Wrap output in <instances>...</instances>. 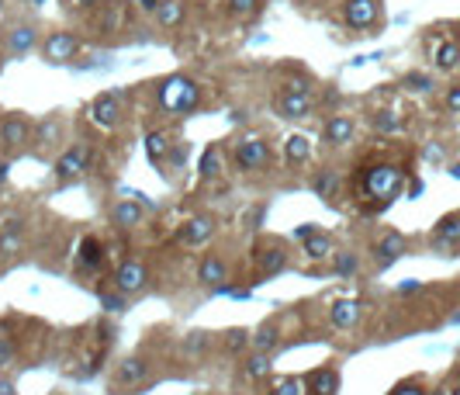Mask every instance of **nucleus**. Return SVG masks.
I'll return each mask as SVG.
<instances>
[{
  "mask_svg": "<svg viewBox=\"0 0 460 395\" xmlns=\"http://www.w3.org/2000/svg\"><path fill=\"white\" fill-rule=\"evenodd\" d=\"M405 184V170L394 167V163H384V160H370L360 167V177H357V188H360V201L367 204L370 211L377 208H388L398 191Z\"/></svg>",
  "mask_w": 460,
  "mask_h": 395,
  "instance_id": "1",
  "label": "nucleus"
},
{
  "mask_svg": "<svg viewBox=\"0 0 460 395\" xmlns=\"http://www.w3.org/2000/svg\"><path fill=\"white\" fill-rule=\"evenodd\" d=\"M156 100H160V107L170 111V114H190V111L201 107V87H197L194 80L181 77V73H174V77L160 80Z\"/></svg>",
  "mask_w": 460,
  "mask_h": 395,
  "instance_id": "2",
  "label": "nucleus"
},
{
  "mask_svg": "<svg viewBox=\"0 0 460 395\" xmlns=\"http://www.w3.org/2000/svg\"><path fill=\"white\" fill-rule=\"evenodd\" d=\"M80 49H84V42H80V35H73V31H49V35L38 42L42 59H45V63H56V66L73 63V59L80 56Z\"/></svg>",
  "mask_w": 460,
  "mask_h": 395,
  "instance_id": "3",
  "label": "nucleus"
},
{
  "mask_svg": "<svg viewBox=\"0 0 460 395\" xmlns=\"http://www.w3.org/2000/svg\"><path fill=\"white\" fill-rule=\"evenodd\" d=\"M232 163L243 170V174H256L270 163V146L267 139L260 135H243L236 146H232Z\"/></svg>",
  "mask_w": 460,
  "mask_h": 395,
  "instance_id": "4",
  "label": "nucleus"
},
{
  "mask_svg": "<svg viewBox=\"0 0 460 395\" xmlns=\"http://www.w3.org/2000/svg\"><path fill=\"white\" fill-rule=\"evenodd\" d=\"M277 111L284 114V118H291V121H298V118H308L312 111H315V98H312V91L305 87V84H284V91L277 94Z\"/></svg>",
  "mask_w": 460,
  "mask_h": 395,
  "instance_id": "5",
  "label": "nucleus"
},
{
  "mask_svg": "<svg viewBox=\"0 0 460 395\" xmlns=\"http://www.w3.org/2000/svg\"><path fill=\"white\" fill-rule=\"evenodd\" d=\"M31 139H35V135H31V121H28L24 114L10 111V114L0 118V149H3V153H21Z\"/></svg>",
  "mask_w": 460,
  "mask_h": 395,
  "instance_id": "6",
  "label": "nucleus"
},
{
  "mask_svg": "<svg viewBox=\"0 0 460 395\" xmlns=\"http://www.w3.org/2000/svg\"><path fill=\"white\" fill-rule=\"evenodd\" d=\"M87 114H91V121L97 128H104V132H114L118 125H121V94L118 91H104V94H97L91 100V107H87Z\"/></svg>",
  "mask_w": 460,
  "mask_h": 395,
  "instance_id": "7",
  "label": "nucleus"
},
{
  "mask_svg": "<svg viewBox=\"0 0 460 395\" xmlns=\"http://www.w3.org/2000/svg\"><path fill=\"white\" fill-rule=\"evenodd\" d=\"M146 285H149V267H146L142 260H135V257L121 260V267L114 271V288H118L121 295H135V292H142Z\"/></svg>",
  "mask_w": 460,
  "mask_h": 395,
  "instance_id": "8",
  "label": "nucleus"
},
{
  "mask_svg": "<svg viewBox=\"0 0 460 395\" xmlns=\"http://www.w3.org/2000/svg\"><path fill=\"white\" fill-rule=\"evenodd\" d=\"M353 135H357V121H353L350 114H329L325 125H322V139H325L329 146H336V149L350 146Z\"/></svg>",
  "mask_w": 460,
  "mask_h": 395,
  "instance_id": "9",
  "label": "nucleus"
},
{
  "mask_svg": "<svg viewBox=\"0 0 460 395\" xmlns=\"http://www.w3.org/2000/svg\"><path fill=\"white\" fill-rule=\"evenodd\" d=\"M215 236V218L211 215H190L184 225H181V232H177V239L184 243V246H201V243H208Z\"/></svg>",
  "mask_w": 460,
  "mask_h": 395,
  "instance_id": "10",
  "label": "nucleus"
},
{
  "mask_svg": "<svg viewBox=\"0 0 460 395\" xmlns=\"http://www.w3.org/2000/svg\"><path fill=\"white\" fill-rule=\"evenodd\" d=\"M377 0H346L343 3V21H346V28H357V31H364L370 28L374 21H377Z\"/></svg>",
  "mask_w": 460,
  "mask_h": 395,
  "instance_id": "11",
  "label": "nucleus"
},
{
  "mask_svg": "<svg viewBox=\"0 0 460 395\" xmlns=\"http://www.w3.org/2000/svg\"><path fill=\"white\" fill-rule=\"evenodd\" d=\"M360 315H364V308L357 298H336L329 305V326H336V329H353L360 322Z\"/></svg>",
  "mask_w": 460,
  "mask_h": 395,
  "instance_id": "12",
  "label": "nucleus"
},
{
  "mask_svg": "<svg viewBox=\"0 0 460 395\" xmlns=\"http://www.w3.org/2000/svg\"><path fill=\"white\" fill-rule=\"evenodd\" d=\"M87 160H91V153H87V146H70L59 160H56V177H63V181H70V177H80L84 170H87Z\"/></svg>",
  "mask_w": 460,
  "mask_h": 395,
  "instance_id": "13",
  "label": "nucleus"
},
{
  "mask_svg": "<svg viewBox=\"0 0 460 395\" xmlns=\"http://www.w3.org/2000/svg\"><path fill=\"white\" fill-rule=\"evenodd\" d=\"M146 378H149V361H146V357H128V361H121L118 371H114V385H118V389L142 385Z\"/></svg>",
  "mask_w": 460,
  "mask_h": 395,
  "instance_id": "14",
  "label": "nucleus"
},
{
  "mask_svg": "<svg viewBox=\"0 0 460 395\" xmlns=\"http://www.w3.org/2000/svg\"><path fill=\"white\" fill-rule=\"evenodd\" d=\"M284 267H287V250L280 243H267V246L256 250V271H260V278L280 274Z\"/></svg>",
  "mask_w": 460,
  "mask_h": 395,
  "instance_id": "15",
  "label": "nucleus"
},
{
  "mask_svg": "<svg viewBox=\"0 0 460 395\" xmlns=\"http://www.w3.org/2000/svg\"><path fill=\"white\" fill-rule=\"evenodd\" d=\"M197 281H201L204 288H222V285L229 281V264H225L218 253H208V257L201 260V267H197Z\"/></svg>",
  "mask_w": 460,
  "mask_h": 395,
  "instance_id": "16",
  "label": "nucleus"
},
{
  "mask_svg": "<svg viewBox=\"0 0 460 395\" xmlns=\"http://www.w3.org/2000/svg\"><path fill=\"white\" fill-rule=\"evenodd\" d=\"M305 389H308V395H336L339 371L336 368H315V371L305 375Z\"/></svg>",
  "mask_w": 460,
  "mask_h": 395,
  "instance_id": "17",
  "label": "nucleus"
},
{
  "mask_svg": "<svg viewBox=\"0 0 460 395\" xmlns=\"http://www.w3.org/2000/svg\"><path fill=\"white\" fill-rule=\"evenodd\" d=\"M433 246L436 250H460V215H447L433 229Z\"/></svg>",
  "mask_w": 460,
  "mask_h": 395,
  "instance_id": "18",
  "label": "nucleus"
},
{
  "mask_svg": "<svg viewBox=\"0 0 460 395\" xmlns=\"http://www.w3.org/2000/svg\"><path fill=\"white\" fill-rule=\"evenodd\" d=\"M35 45H38V31L31 24H17L7 31V52L10 56H28Z\"/></svg>",
  "mask_w": 460,
  "mask_h": 395,
  "instance_id": "19",
  "label": "nucleus"
},
{
  "mask_svg": "<svg viewBox=\"0 0 460 395\" xmlns=\"http://www.w3.org/2000/svg\"><path fill=\"white\" fill-rule=\"evenodd\" d=\"M104 264V243L97 239V236H87V239H80V250H77V271H97Z\"/></svg>",
  "mask_w": 460,
  "mask_h": 395,
  "instance_id": "20",
  "label": "nucleus"
},
{
  "mask_svg": "<svg viewBox=\"0 0 460 395\" xmlns=\"http://www.w3.org/2000/svg\"><path fill=\"white\" fill-rule=\"evenodd\" d=\"M284 160H287L291 167H305V163L312 160V139L301 135V132L287 135V139H284Z\"/></svg>",
  "mask_w": 460,
  "mask_h": 395,
  "instance_id": "21",
  "label": "nucleus"
},
{
  "mask_svg": "<svg viewBox=\"0 0 460 395\" xmlns=\"http://www.w3.org/2000/svg\"><path fill=\"white\" fill-rule=\"evenodd\" d=\"M111 222H114L118 229H135V225L142 222L139 201H118V204L111 208Z\"/></svg>",
  "mask_w": 460,
  "mask_h": 395,
  "instance_id": "22",
  "label": "nucleus"
},
{
  "mask_svg": "<svg viewBox=\"0 0 460 395\" xmlns=\"http://www.w3.org/2000/svg\"><path fill=\"white\" fill-rule=\"evenodd\" d=\"M374 253H377V264H381V267H388L391 260H398V257L405 253V239H401L398 232H388V236L374 246Z\"/></svg>",
  "mask_w": 460,
  "mask_h": 395,
  "instance_id": "23",
  "label": "nucleus"
},
{
  "mask_svg": "<svg viewBox=\"0 0 460 395\" xmlns=\"http://www.w3.org/2000/svg\"><path fill=\"white\" fill-rule=\"evenodd\" d=\"M312 191L322 198V201H336L339 198V174L336 170H319L312 177Z\"/></svg>",
  "mask_w": 460,
  "mask_h": 395,
  "instance_id": "24",
  "label": "nucleus"
},
{
  "mask_svg": "<svg viewBox=\"0 0 460 395\" xmlns=\"http://www.w3.org/2000/svg\"><path fill=\"white\" fill-rule=\"evenodd\" d=\"M153 17L160 28H181L184 24V0H163Z\"/></svg>",
  "mask_w": 460,
  "mask_h": 395,
  "instance_id": "25",
  "label": "nucleus"
},
{
  "mask_svg": "<svg viewBox=\"0 0 460 395\" xmlns=\"http://www.w3.org/2000/svg\"><path fill=\"white\" fill-rule=\"evenodd\" d=\"M197 170H201V181H215V177L222 174V149H218V142H211V146L201 153Z\"/></svg>",
  "mask_w": 460,
  "mask_h": 395,
  "instance_id": "26",
  "label": "nucleus"
},
{
  "mask_svg": "<svg viewBox=\"0 0 460 395\" xmlns=\"http://www.w3.org/2000/svg\"><path fill=\"white\" fill-rule=\"evenodd\" d=\"M250 343H253V333H250V329H243V326H232V329H225V333H222V347H225L229 354H246V350H250Z\"/></svg>",
  "mask_w": 460,
  "mask_h": 395,
  "instance_id": "27",
  "label": "nucleus"
},
{
  "mask_svg": "<svg viewBox=\"0 0 460 395\" xmlns=\"http://www.w3.org/2000/svg\"><path fill=\"white\" fill-rule=\"evenodd\" d=\"M243 368H246V375H250V378H267V375L274 371V357H270V354H263V350H253V354H246Z\"/></svg>",
  "mask_w": 460,
  "mask_h": 395,
  "instance_id": "28",
  "label": "nucleus"
},
{
  "mask_svg": "<svg viewBox=\"0 0 460 395\" xmlns=\"http://www.w3.org/2000/svg\"><path fill=\"white\" fill-rule=\"evenodd\" d=\"M305 257H308V260H329V257H332V239H329L325 232L308 236V239H305Z\"/></svg>",
  "mask_w": 460,
  "mask_h": 395,
  "instance_id": "29",
  "label": "nucleus"
},
{
  "mask_svg": "<svg viewBox=\"0 0 460 395\" xmlns=\"http://www.w3.org/2000/svg\"><path fill=\"white\" fill-rule=\"evenodd\" d=\"M146 153H149L153 163H163L167 153H170V135L167 132H149L146 135Z\"/></svg>",
  "mask_w": 460,
  "mask_h": 395,
  "instance_id": "30",
  "label": "nucleus"
},
{
  "mask_svg": "<svg viewBox=\"0 0 460 395\" xmlns=\"http://www.w3.org/2000/svg\"><path fill=\"white\" fill-rule=\"evenodd\" d=\"M24 253V232L0 229V257H21Z\"/></svg>",
  "mask_w": 460,
  "mask_h": 395,
  "instance_id": "31",
  "label": "nucleus"
},
{
  "mask_svg": "<svg viewBox=\"0 0 460 395\" xmlns=\"http://www.w3.org/2000/svg\"><path fill=\"white\" fill-rule=\"evenodd\" d=\"M370 125H374V132L391 135V132H398V128H401V114H398V111H377V114L370 118Z\"/></svg>",
  "mask_w": 460,
  "mask_h": 395,
  "instance_id": "32",
  "label": "nucleus"
},
{
  "mask_svg": "<svg viewBox=\"0 0 460 395\" xmlns=\"http://www.w3.org/2000/svg\"><path fill=\"white\" fill-rule=\"evenodd\" d=\"M270 395H308V389H305V378L284 375V378H274V392Z\"/></svg>",
  "mask_w": 460,
  "mask_h": 395,
  "instance_id": "33",
  "label": "nucleus"
},
{
  "mask_svg": "<svg viewBox=\"0 0 460 395\" xmlns=\"http://www.w3.org/2000/svg\"><path fill=\"white\" fill-rule=\"evenodd\" d=\"M436 66H440V70H457L460 66V45L457 42H443V45L436 49Z\"/></svg>",
  "mask_w": 460,
  "mask_h": 395,
  "instance_id": "34",
  "label": "nucleus"
},
{
  "mask_svg": "<svg viewBox=\"0 0 460 395\" xmlns=\"http://www.w3.org/2000/svg\"><path fill=\"white\" fill-rule=\"evenodd\" d=\"M253 350H263V354H270L277 347V329L274 326H260L256 333H253V343H250Z\"/></svg>",
  "mask_w": 460,
  "mask_h": 395,
  "instance_id": "35",
  "label": "nucleus"
},
{
  "mask_svg": "<svg viewBox=\"0 0 460 395\" xmlns=\"http://www.w3.org/2000/svg\"><path fill=\"white\" fill-rule=\"evenodd\" d=\"M56 135H59V125H56L52 118H45V121H38V135H35L31 142H38V146L45 149V146H52V142H56Z\"/></svg>",
  "mask_w": 460,
  "mask_h": 395,
  "instance_id": "36",
  "label": "nucleus"
},
{
  "mask_svg": "<svg viewBox=\"0 0 460 395\" xmlns=\"http://www.w3.org/2000/svg\"><path fill=\"white\" fill-rule=\"evenodd\" d=\"M208 343H211V333H201V329H197V333H187L184 350H187V354H201Z\"/></svg>",
  "mask_w": 460,
  "mask_h": 395,
  "instance_id": "37",
  "label": "nucleus"
},
{
  "mask_svg": "<svg viewBox=\"0 0 460 395\" xmlns=\"http://www.w3.org/2000/svg\"><path fill=\"white\" fill-rule=\"evenodd\" d=\"M256 3L260 0H229V14L232 17H250V14H256Z\"/></svg>",
  "mask_w": 460,
  "mask_h": 395,
  "instance_id": "38",
  "label": "nucleus"
},
{
  "mask_svg": "<svg viewBox=\"0 0 460 395\" xmlns=\"http://www.w3.org/2000/svg\"><path fill=\"white\" fill-rule=\"evenodd\" d=\"M405 84H408V91H433V77H426V73H408L405 77Z\"/></svg>",
  "mask_w": 460,
  "mask_h": 395,
  "instance_id": "39",
  "label": "nucleus"
},
{
  "mask_svg": "<svg viewBox=\"0 0 460 395\" xmlns=\"http://www.w3.org/2000/svg\"><path fill=\"white\" fill-rule=\"evenodd\" d=\"M100 305L104 308H111V312H121L125 308V295L114 288V292H100Z\"/></svg>",
  "mask_w": 460,
  "mask_h": 395,
  "instance_id": "40",
  "label": "nucleus"
},
{
  "mask_svg": "<svg viewBox=\"0 0 460 395\" xmlns=\"http://www.w3.org/2000/svg\"><path fill=\"white\" fill-rule=\"evenodd\" d=\"M336 271L339 274H353L357 271V253H336Z\"/></svg>",
  "mask_w": 460,
  "mask_h": 395,
  "instance_id": "41",
  "label": "nucleus"
},
{
  "mask_svg": "<svg viewBox=\"0 0 460 395\" xmlns=\"http://www.w3.org/2000/svg\"><path fill=\"white\" fill-rule=\"evenodd\" d=\"M391 395H426V389H422V382H401L391 389Z\"/></svg>",
  "mask_w": 460,
  "mask_h": 395,
  "instance_id": "42",
  "label": "nucleus"
},
{
  "mask_svg": "<svg viewBox=\"0 0 460 395\" xmlns=\"http://www.w3.org/2000/svg\"><path fill=\"white\" fill-rule=\"evenodd\" d=\"M14 361V340L10 336H0V368Z\"/></svg>",
  "mask_w": 460,
  "mask_h": 395,
  "instance_id": "43",
  "label": "nucleus"
},
{
  "mask_svg": "<svg viewBox=\"0 0 460 395\" xmlns=\"http://www.w3.org/2000/svg\"><path fill=\"white\" fill-rule=\"evenodd\" d=\"M447 111L460 114V84H454V87L447 91Z\"/></svg>",
  "mask_w": 460,
  "mask_h": 395,
  "instance_id": "44",
  "label": "nucleus"
},
{
  "mask_svg": "<svg viewBox=\"0 0 460 395\" xmlns=\"http://www.w3.org/2000/svg\"><path fill=\"white\" fill-rule=\"evenodd\" d=\"M160 3H163V0H139V10H146V14H156V10H160Z\"/></svg>",
  "mask_w": 460,
  "mask_h": 395,
  "instance_id": "45",
  "label": "nucleus"
},
{
  "mask_svg": "<svg viewBox=\"0 0 460 395\" xmlns=\"http://www.w3.org/2000/svg\"><path fill=\"white\" fill-rule=\"evenodd\" d=\"M426 160H429V163H440V160H443V149H440V146H429V149H426Z\"/></svg>",
  "mask_w": 460,
  "mask_h": 395,
  "instance_id": "46",
  "label": "nucleus"
},
{
  "mask_svg": "<svg viewBox=\"0 0 460 395\" xmlns=\"http://www.w3.org/2000/svg\"><path fill=\"white\" fill-rule=\"evenodd\" d=\"M315 232H319V229H315L312 222H308V225H301V229H294V236H298V239H308V236H315Z\"/></svg>",
  "mask_w": 460,
  "mask_h": 395,
  "instance_id": "47",
  "label": "nucleus"
},
{
  "mask_svg": "<svg viewBox=\"0 0 460 395\" xmlns=\"http://www.w3.org/2000/svg\"><path fill=\"white\" fill-rule=\"evenodd\" d=\"M66 3H70V7H97L100 0H66Z\"/></svg>",
  "mask_w": 460,
  "mask_h": 395,
  "instance_id": "48",
  "label": "nucleus"
},
{
  "mask_svg": "<svg viewBox=\"0 0 460 395\" xmlns=\"http://www.w3.org/2000/svg\"><path fill=\"white\" fill-rule=\"evenodd\" d=\"M0 395H14V385H7V382H0Z\"/></svg>",
  "mask_w": 460,
  "mask_h": 395,
  "instance_id": "49",
  "label": "nucleus"
},
{
  "mask_svg": "<svg viewBox=\"0 0 460 395\" xmlns=\"http://www.w3.org/2000/svg\"><path fill=\"white\" fill-rule=\"evenodd\" d=\"M450 174H454V177L460 181V163H454V167H450Z\"/></svg>",
  "mask_w": 460,
  "mask_h": 395,
  "instance_id": "50",
  "label": "nucleus"
},
{
  "mask_svg": "<svg viewBox=\"0 0 460 395\" xmlns=\"http://www.w3.org/2000/svg\"><path fill=\"white\" fill-rule=\"evenodd\" d=\"M454 395H460V385H457V389H454Z\"/></svg>",
  "mask_w": 460,
  "mask_h": 395,
  "instance_id": "51",
  "label": "nucleus"
},
{
  "mask_svg": "<svg viewBox=\"0 0 460 395\" xmlns=\"http://www.w3.org/2000/svg\"><path fill=\"white\" fill-rule=\"evenodd\" d=\"M0 153H3V149H0ZM0 163H3V160H0Z\"/></svg>",
  "mask_w": 460,
  "mask_h": 395,
  "instance_id": "52",
  "label": "nucleus"
}]
</instances>
